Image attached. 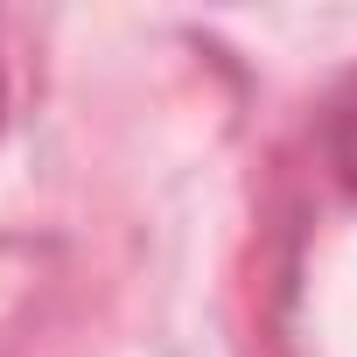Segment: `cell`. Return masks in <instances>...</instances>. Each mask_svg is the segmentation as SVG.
<instances>
[{"label": "cell", "mask_w": 357, "mask_h": 357, "mask_svg": "<svg viewBox=\"0 0 357 357\" xmlns=\"http://www.w3.org/2000/svg\"><path fill=\"white\" fill-rule=\"evenodd\" d=\"M329 161H336V183L350 190V204H357V98L336 112V126H329Z\"/></svg>", "instance_id": "cell-1"}]
</instances>
